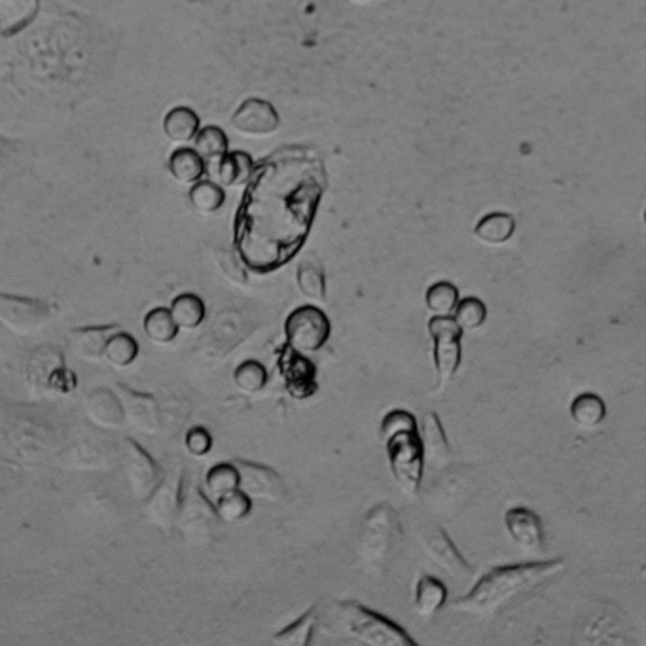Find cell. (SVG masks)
Masks as SVG:
<instances>
[{"instance_id":"6da1fadb","label":"cell","mask_w":646,"mask_h":646,"mask_svg":"<svg viewBox=\"0 0 646 646\" xmlns=\"http://www.w3.org/2000/svg\"><path fill=\"white\" fill-rule=\"evenodd\" d=\"M328 186L321 154L290 144L254 165L235 215V252L254 271L288 264L306 245Z\"/></svg>"},{"instance_id":"7a4b0ae2","label":"cell","mask_w":646,"mask_h":646,"mask_svg":"<svg viewBox=\"0 0 646 646\" xmlns=\"http://www.w3.org/2000/svg\"><path fill=\"white\" fill-rule=\"evenodd\" d=\"M565 571L563 559L531 561L497 567L482 576L476 586L459 597L451 609L474 618H493L516 601L531 593L539 592L544 584Z\"/></svg>"},{"instance_id":"3957f363","label":"cell","mask_w":646,"mask_h":646,"mask_svg":"<svg viewBox=\"0 0 646 646\" xmlns=\"http://www.w3.org/2000/svg\"><path fill=\"white\" fill-rule=\"evenodd\" d=\"M319 626L341 639L368 646H415L406 629L355 601H334L323 612Z\"/></svg>"},{"instance_id":"277c9868","label":"cell","mask_w":646,"mask_h":646,"mask_svg":"<svg viewBox=\"0 0 646 646\" xmlns=\"http://www.w3.org/2000/svg\"><path fill=\"white\" fill-rule=\"evenodd\" d=\"M404 529L393 504L374 506L360 527L355 556L360 569L370 576H381L393 563Z\"/></svg>"},{"instance_id":"5b68a950","label":"cell","mask_w":646,"mask_h":646,"mask_svg":"<svg viewBox=\"0 0 646 646\" xmlns=\"http://www.w3.org/2000/svg\"><path fill=\"white\" fill-rule=\"evenodd\" d=\"M480 472L468 465H448L434 472L423 489V501L436 514H453L467 506L480 491Z\"/></svg>"},{"instance_id":"8992f818","label":"cell","mask_w":646,"mask_h":646,"mask_svg":"<svg viewBox=\"0 0 646 646\" xmlns=\"http://www.w3.org/2000/svg\"><path fill=\"white\" fill-rule=\"evenodd\" d=\"M389 468L396 485L406 497H415L421 491L425 459L419 432H398L385 440Z\"/></svg>"},{"instance_id":"52a82bcc","label":"cell","mask_w":646,"mask_h":646,"mask_svg":"<svg viewBox=\"0 0 646 646\" xmlns=\"http://www.w3.org/2000/svg\"><path fill=\"white\" fill-rule=\"evenodd\" d=\"M332 323L323 309L302 306L294 309L285 321V338L290 349L298 353H317L330 340Z\"/></svg>"},{"instance_id":"ba28073f","label":"cell","mask_w":646,"mask_h":646,"mask_svg":"<svg viewBox=\"0 0 646 646\" xmlns=\"http://www.w3.org/2000/svg\"><path fill=\"white\" fill-rule=\"evenodd\" d=\"M429 334L432 340L434 368L438 374V389H444L459 372L463 360V330L453 321V317H434L429 321Z\"/></svg>"},{"instance_id":"9c48e42d","label":"cell","mask_w":646,"mask_h":646,"mask_svg":"<svg viewBox=\"0 0 646 646\" xmlns=\"http://www.w3.org/2000/svg\"><path fill=\"white\" fill-rule=\"evenodd\" d=\"M419 544L425 556L429 557V561L434 563L444 575L451 576L455 580H468L474 575L472 565L461 556V552L457 550V546L449 539L444 529L436 525L425 527L419 533Z\"/></svg>"},{"instance_id":"30bf717a","label":"cell","mask_w":646,"mask_h":646,"mask_svg":"<svg viewBox=\"0 0 646 646\" xmlns=\"http://www.w3.org/2000/svg\"><path fill=\"white\" fill-rule=\"evenodd\" d=\"M54 309L48 302L0 294V323L14 332H35L40 326L50 323Z\"/></svg>"},{"instance_id":"8fae6325","label":"cell","mask_w":646,"mask_h":646,"mask_svg":"<svg viewBox=\"0 0 646 646\" xmlns=\"http://www.w3.org/2000/svg\"><path fill=\"white\" fill-rule=\"evenodd\" d=\"M234 465L239 472V489L251 499L270 503H281L287 499V484L273 468L251 461H235Z\"/></svg>"},{"instance_id":"7c38bea8","label":"cell","mask_w":646,"mask_h":646,"mask_svg":"<svg viewBox=\"0 0 646 646\" xmlns=\"http://www.w3.org/2000/svg\"><path fill=\"white\" fill-rule=\"evenodd\" d=\"M279 370L288 395L292 398L306 400L317 393V370L315 364L307 359L304 353H298L285 345V349L279 355Z\"/></svg>"},{"instance_id":"4fadbf2b","label":"cell","mask_w":646,"mask_h":646,"mask_svg":"<svg viewBox=\"0 0 646 646\" xmlns=\"http://www.w3.org/2000/svg\"><path fill=\"white\" fill-rule=\"evenodd\" d=\"M232 126L243 135H271L281 127L279 112L264 99H247L241 103L232 116Z\"/></svg>"},{"instance_id":"5bb4252c","label":"cell","mask_w":646,"mask_h":646,"mask_svg":"<svg viewBox=\"0 0 646 646\" xmlns=\"http://www.w3.org/2000/svg\"><path fill=\"white\" fill-rule=\"evenodd\" d=\"M421 446H423V459L425 467L434 472L451 465L453 453L449 448L448 436L440 423V417L434 412H427L421 419Z\"/></svg>"},{"instance_id":"9a60e30c","label":"cell","mask_w":646,"mask_h":646,"mask_svg":"<svg viewBox=\"0 0 646 646\" xmlns=\"http://www.w3.org/2000/svg\"><path fill=\"white\" fill-rule=\"evenodd\" d=\"M504 525L510 535L521 550L525 552H539L544 546V529H542V520L531 510L516 506L506 510L504 514Z\"/></svg>"},{"instance_id":"2e32d148","label":"cell","mask_w":646,"mask_h":646,"mask_svg":"<svg viewBox=\"0 0 646 646\" xmlns=\"http://www.w3.org/2000/svg\"><path fill=\"white\" fill-rule=\"evenodd\" d=\"M40 10V0H0V38L25 31Z\"/></svg>"},{"instance_id":"e0dca14e","label":"cell","mask_w":646,"mask_h":646,"mask_svg":"<svg viewBox=\"0 0 646 646\" xmlns=\"http://www.w3.org/2000/svg\"><path fill=\"white\" fill-rule=\"evenodd\" d=\"M118 328L116 326H90L74 328L69 332L67 343L76 357L84 360L101 359L107 347V341Z\"/></svg>"},{"instance_id":"ac0fdd59","label":"cell","mask_w":646,"mask_h":646,"mask_svg":"<svg viewBox=\"0 0 646 646\" xmlns=\"http://www.w3.org/2000/svg\"><path fill=\"white\" fill-rule=\"evenodd\" d=\"M254 165L256 163L252 160L251 154L235 150V152H226L211 169H213V175H215L218 184L241 186V184H247V180L251 179Z\"/></svg>"},{"instance_id":"d6986e66","label":"cell","mask_w":646,"mask_h":646,"mask_svg":"<svg viewBox=\"0 0 646 646\" xmlns=\"http://www.w3.org/2000/svg\"><path fill=\"white\" fill-rule=\"evenodd\" d=\"M118 398L122 402L126 419H129L137 429L150 432L158 429L160 415H158V408H156L154 398L137 395V393H131L127 389H124L122 393H118Z\"/></svg>"},{"instance_id":"ffe728a7","label":"cell","mask_w":646,"mask_h":646,"mask_svg":"<svg viewBox=\"0 0 646 646\" xmlns=\"http://www.w3.org/2000/svg\"><path fill=\"white\" fill-rule=\"evenodd\" d=\"M86 410L91 419L103 427H118L126 419L120 398L107 389H97L91 393L86 400Z\"/></svg>"},{"instance_id":"44dd1931","label":"cell","mask_w":646,"mask_h":646,"mask_svg":"<svg viewBox=\"0 0 646 646\" xmlns=\"http://www.w3.org/2000/svg\"><path fill=\"white\" fill-rule=\"evenodd\" d=\"M448 601V588L434 576H423L415 586V612L421 618H432Z\"/></svg>"},{"instance_id":"7402d4cb","label":"cell","mask_w":646,"mask_h":646,"mask_svg":"<svg viewBox=\"0 0 646 646\" xmlns=\"http://www.w3.org/2000/svg\"><path fill=\"white\" fill-rule=\"evenodd\" d=\"M199 131V116L190 107L171 108L163 118V133L171 143H190Z\"/></svg>"},{"instance_id":"603a6c76","label":"cell","mask_w":646,"mask_h":646,"mask_svg":"<svg viewBox=\"0 0 646 646\" xmlns=\"http://www.w3.org/2000/svg\"><path fill=\"white\" fill-rule=\"evenodd\" d=\"M169 173L180 184H194L203 179L207 165L194 148H177L169 158Z\"/></svg>"},{"instance_id":"cb8c5ba5","label":"cell","mask_w":646,"mask_h":646,"mask_svg":"<svg viewBox=\"0 0 646 646\" xmlns=\"http://www.w3.org/2000/svg\"><path fill=\"white\" fill-rule=\"evenodd\" d=\"M516 232V220L508 213H489L474 228L476 239L485 245H504Z\"/></svg>"},{"instance_id":"d4e9b609","label":"cell","mask_w":646,"mask_h":646,"mask_svg":"<svg viewBox=\"0 0 646 646\" xmlns=\"http://www.w3.org/2000/svg\"><path fill=\"white\" fill-rule=\"evenodd\" d=\"M129 446H131V451L127 455L129 457L127 474H129L131 484L135 487V493L139 497H144L156 485L158 472H156V467H154L152 459L144 453L143 449L135 446L133 442H129Z\"/></svg>"},{"instance_id":"484cf974","label":"cell","mask_w":646,"mask_h":646,"mask_svg":"<svg viewBox=\"0 0 646 646\" xmlns=\"http://www.w3.org/2000/svg\"><path fill=\"white\" fill-rule=\"evenodd\" d=\"M169 311L179 326V330L198 328L203 324L205 315H207L205 302L199 298L198 294H192V292H184V294L177 296L169 307Z\"/></svg>"},{"instance_id":"4316f807","label":"cell","mask_w":646,"mask_h":646,"mask_svg":"<svg viewBox=\"0 0 646 646\" xmlns=\"http://www.w3.org/2000/svg\"><path fill=\"white\" fill-rule=\"evenodd\" d=\"M146 338L158 345H169L177 340L179 326L175 323L169 307H154L146 313L143 321Z\"/></svg>"},{"instance_id":"83f0119b","label":"cell","mask_w":646,"mask_h":646,"mask_svg":"<svg viewBox=\"0 0 646 646\" xmlns=\"http://www.w3.org/2000/svg\"><path fill=\"white\" fill-rule=\"evenodd\" d=\"M571 417L578 427L582 429H595L599 427L607 417V404L599 395L584 393L576 396L569 408Z\"/></svg>"},{"instance_id":"f1b7e54d","label":"cell","mask_w":646,"mask_h":646,"mask_svg":"<svg viewBox=\"0 0 646 646\" xmlns=\"http://www.w3.org/2000/svg\"><path fill=\"white\" fill-rule=\"evenodd\" d=\"M296 285L307 300L319 302V304H323L326 300V273L317 260L307 258L298 266Z\"/></svg>"},{"instance_id":"f546056e","label":"cell","mask_w":646,"mask_h":646,"mask_svg":"<svg viewBox=\"0 0 646 646\" xmlns=\"http://www.w3.org/2000/svg\"><path fill=\"white\" fill-rule=\"evenodd\" d=\"M317 626H319V607H313L300 620H296L288 628L281 629L273 637V643L279 646H307L311 643Z\"/></svg>"},{"instance_id":"4dcf8cb0","label":"cell","mask_w":646,"mask_h":646,"mask_svg":"<svg viewBox=\"0 0 646 646\" xmlns=\"http://www.w3.org/2000/svg\"><path fill=\"white\" fill-rule=\"evenodd\" d=\"M194 150L205 165L213 167L228 152V135L220 127H201L194 137Z\"/></svg>"},{"instance_id":"1f68e13d","label":"cell","mask_w":646,"mask_h":646,"mask_svg":"<svg viewBox=\"0 0 646 646\" xmlns=\"http://www.w3.org/2000/svg\"><path fill=\"white\" fill-rule=\"evenodd\" d=\"M188 198L198 213L213 215L222 209V205L226 201V192L222 190V186L218 182L198 180V182H194Z\"/></svg>"},{"instance_id":"d6a6232c","label":"cell","mask_w":646,"mask_h":646,"mask_svg":"<svg viewBox=\"0 0 646 646\" xmlns=\"http://www.w3.org/2000/svg\"><path fill=\"white\" fill-rule=\"evenodd\" d=\"M141 353V347L137 340L127 334V332H114L107 341V347H105V353L103 357L112 364V366H118V368H126L129 364H133L137 357Z\"/></svg>"},{"instance_id":"836d02e7","label":"cell","mask_w":646,"mask_h":646,"mask_svg":"<svg viewBox=\"0 0 646 646\" xmlns=\"http://www.w3.org/2000/svg\"><path fill=\"white\" fill-rule=\"evenodd\" d=\"M457 302L459 290L449 281L434 283L425 294V304L434 317H451Z\"/></svg>"},{"instance_id":"e575fe53","label":"cell","mask_w":646,"mask_h":646,"mask_svg":"<svg viewBox=\"0 0 646 646\" xmlns=\"http://www.w3.org/2000/svg\"><path fill=\"white\" fill-rule=\"evenodd\" d=\"M268 370L262 362L258 360H245L235 368L234 383L235 387L245 393V395H254L260 393L268 385Z\"/></svg>"},{"instance_id":"d590c367","label":"cell","mask_w":646,"mask_h":646,"mask_svg":"<svg viewBox=\"0 0 646 646\" xmlns=\"http://www.w3.org/2000/svg\"><path fill=\"white\" fill-rule=\"evenodd\" d=\"M215 510L220 520L226 523H239L251 514L252 499L247 493L237 489L224 497H218Z\"/></svg>"},{"instance_id":"8d00e7d4","label":"cell","mask_w":646,"mask_h":646,"mask_svg":"<svg viewBox=\"0 0 646 646\" xmlns=\"http://www.w3.org/2000/svg\"><path fill=\"white\" fill-rule=\"evenodd\" d=\"M451 317L463 332H474L484 326L485 319H487V307L480 298L470 296V298L457 302Z\"/></svg>"},{"instance_id":"74e56055","label":"cell","mask_w":646,"mask_h":646,"mask_svg":"<svg viewBox=\"0 0 646 646\" xmlns=\"http://www.w3.org/2000/svg\"><path fill=\"white\" fill-rule=\"evenodd\" d=\"M205 485H207V491L216 499L224 497L239 489V472L234 463H220L207 472Z\"/></svg>"},{"instance_id":"f35d334b","label":"cell","mask_w":646,"mask_h":646,"mask_svg":"<svg viewBox=\"0 0 646 646\" xmlns=\"http://www.w3.org/2000/svg\"><path fill=\"white\" fill-rule=\"evenodd\" d=\"M398 432H419V425L417 419L413 417L412 413L406 410H393L387 413L381 421V438L389 440L391 436H395Z\"/></svg>"},{"instance_id":"ab89813d","label":"cell","mask_w":646,"mask_h":646,"mask_svg":"<svg viewBox=\"0 0 646 646\" xmlns=\"http://www.w3.org/2000/svg\"><path fill=\"white\" fill-rule=\"evenodd\" d=\"M218 266L222 273L235 283V285H245L247 283V271H245V264L241 262L239 256H235L234 252L218 251L216 254Z\"/></svg>"},{"instance_id":"60d3db41","label":"cell","mask_w":646,"mask_h":646,"mask_svg":"<svg viewBox=\"0 0 646 646\" xmlns=\"http://www.w3.org/2000/svg\"><path fill=\"white\" fill-rule=\"evenodd\" d=\"M184 446L190 455L205 457L213 449V436L203 427H192L184 436Z\"/></svg>"},{"instance_id":"b9f144b4","label":"cell","mask_w":646,"mask_h":646,"mask_svg":"<svg viewBox=\"0 0 646 646\" xmlns=\"http://www.w3.org/2000/svg\"><path fill=\"white\" fill-rule=\"evenodd\" d=\"M359 2H360V0H359Z\"/></svg>"}]
</instances>
